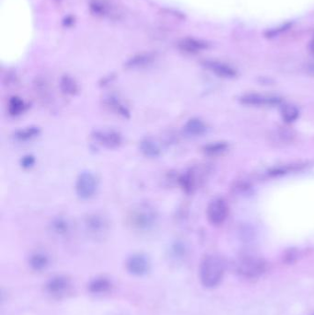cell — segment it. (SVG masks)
Wrapping results in <instances>:
<instances>
[{
    "mask_svg": "<svg viewBox=\"0 0 314 315\" xmlns=\"http://www.w3.org/2000/svg\"><path fill=\"white\" fill-rule=\"evenodd\" d=\"M241 103L245 105H278L281 104L282 100L274 95L258 94L249 93L241 97Z\"/></svg>",
    "mask_w": 314,
    "mask_h": 315,
    "instance_id": "10",
    "label": "cell"
},
{
    "mask_svg": "<svg viewBox=\"0 0 314 315\" xmlns=\"http://www.w3.org/2000/svg\"><path fill=\"white\" fill-rule=\"evenodd\" d=\"M36 159L32 154H27V155H24L23 157H22L21 161H19V164L21 167L24 169V170H30L32 169V167L35 165Z\"/></svg>",
    "mask_w": 314,
    "mask_h": 315,
    "instance_id": "29",
    "label": "cell"
},
{
    "mask_svg": "<svg viewBox=\"0 0 314 315\" xmlns=\"http://www.w3.org/2000/svg\"><path fill=\"white\" fill-rule=\"evenodd\" d=\"M310 52H311V53H312V54H314V38H313V40L310 42Z\"/></svg>",
    "mask_w": 314,
    "mask_h": 315,
    "instance_id": "31",
    "label": "cell"
},
{
    "mask_svg": "<svg viewBox=\"0 0 314 315\" xmlns=\"http://www.w3.org/2000/svg\"><path fill=\"white\" fill-rule=\"evenodd\" d=\"M266 270V263L260 257H242L237 264L239 274L247 279H257L263 275Z\"/></svg>",
    "mask_w": 314,
    "mask_h": 315,
    "instance_id": "5",
    "label": "cell"
},
{
    "mask_svg": "<svg viewBox=\"0 0 314 315\" xmlns=\"http://www.w3.org/2000/svg\"><path fill=\"white\" fill-rule=\"evenodd\" d=\"M151 264L147 254L143 252H135L127 257L126 261V269L130 275L134 277H144L148 275Z\"/></svg>",
    "mask_w": 314,
    "mask_h": 315,
    "instance_id": "8",
    "label": "cell"
},
{
    "mask_svg": "<svg viewBox=\"0 0 314 315\" xmlns=\"http://www.w3.org/2000/svg\"><path fill=\"white\" fill-rule=\"evenodd\" d=\"M59 87L64 94L68 96H76L80 91L76 81L68 75H65L60 78Z\"/></svg>",
    "mask_w": 314,
    "mask_h": 315,
    "instance_id": "22",
    "label": "cell"
},
{
    "mask_svg": "<svg viewBox=\"0 0 314 315\" xmlns=\"http://www.w3.org/2000/svg\"><path fill=\"white\" fill-rule=\"evenodd\" d=\"M86 232L91 238L102 240L110 230V221L107 216L101 213H90L83 220Z\"/></svg>",
    "mask_w": 314,
    "mask_h": 315,
    "instance_id": "3",
    "label": "cell"
},
{
    "mask_svg": "<svg viewBox=\"0 0 314 315\" xmlns=\"http://www.w3.org/2000/svg\"><path fill=\"white\" fill-rule=\"evenodd\" d=\"M186 253L185 245L180 241H176L172 243L170 246V257L171 259L180 260L183 259Z\"/></svg>",
    "mask_w": 314,
    "mask_h": 315,
    "instance_id": "27",
    "label": "cell"
},
{
    "mask_svg": "<svg viewBox=\"0 0 314 315\" xmlns=\"http://www.w3.org/2000/svg\"><path fill=\"white\" fill-rule=\"evenodd\" d=\"M312 315H314V314H312Z\"/></svg>",
    "mask_w": 314,
    "mask_h": 315,
    "instance_id": "32",
    "label": "cell"
},
{
    "mask_svg": "<svg viewBox=\"0 0 314 315\" xmlns=\"http://www.w3.org/2000/svg\"><path fill=\"white\" fill-rule=\"evenodd\" d=\"M49 229L51 232L55 236L60 238H66L71 234L73 226L71 221H69L68 218L55 216L50 222Z\"/></svg>",
    "mask_w": 314,
    "mask_h": 315,
    "instance_id": "12",
    "label": "cell"
},
{
    "mask_svg": "<svg viewBox=\"0 0 314 315\" xmlns=\"http://www.w3.org/2000/svg\"><path fill=\"white\" fill-rule=\"evenodd\" d=\"M229 215L228 204L222 198L212 200L207 209V220L213 225H220L224 222Z\"/></svg>",
    "mask_w": 314,
    "mask_h": 315,
    "instance_id": "9",
    "label": "cell"
},
{
    "mask_svg": "<svg viewBox=\"0 0 314 315\" xmlns=\"http://www.w3.org/2000/svg\"><path fill=\"white\" fill-rule=\"evenodd\" d=\"M28 107L29 105L26 104V102L17 95L11 96L8 102V113L10 116L13 117L22 115L27 111Z\"/></svg>",
    "mask_w": 314,
    "mask_h": 315,
    "instance_id": "19",
    "label": "cell"
},
{
    "mask_svg": "<svg viewBox=\"0 0 314 315\" xmlns=\"http://www.w3.org/2000/svg\"><path fill=\"white\" fill-rule=\"evenodd\" d=\"M104 104L106 108L116 115L125 119H130V110L117 95H107L104 99Z\"/></svg>",
    "mask_w": 314,
    "mask_h": 315,
    "instance_id": "11",
    "label": "cell"
},
{
    "mask_svg": "<svg viewBox=\"0 0 314 315\" xmlns=\"http://www.w3.org/2000/svg\"><path fill=\"white\" fill-rule=\"evenodd\" d=\"M296 258L297 253L295 252H293V251H289V252H287V254H286V257H285L286 262H287V263H289V264L295 261Z\"/></svg>",
    "mask_w": 314,
    "mask_h": 315,
    "instance_id": "30",
    "label": "cell"
},
{
    "mask_svg": "<svg viewBox=\"0 0 314 315\" xmlns=\"http://www.w3.org/2000/svg\"><path fill=\"white\" fill-rule=\"evenodd\" d=\"M153 61V56L151 54H144L135 55L134 57L129 59L126 64V68H141L147 67L148 65Z\"/></svg>",
    "mask_w": 314,
    "mask_h": 315,
    "instance_id": "25",
    "label": "cell"
},
{
    "mask_svg": "<svg viewBox=\"0 0 314 315\" xmlns=\"http://www.w3.org/2000/svg\"><path fill=\"white\" fill-rule=\"evenodd\" d=\"M159 221V212L152 204L140 202L134 205L126 215V223L132 230L147 232L153 230Z\"/></svg>",
    "mask_w": 314,
    "mask_h": 315,
    "instance_id": "1",
    "label": "cell"
},
{
    "mask_svg": "<svg viewBox=\"0 0 314 315\" xmlns=\"http://www.w3.org/2000/svg\"><path fill=\"white\" fill-rule=\"evenodd\" d=\"M91 137L97 144L105 149H115L123 144V135L114 129H95L91 133Z\"/></svg>",
    "mask_w": 314,
    "mask_h": 315,
    "instance_id": "7",
    "label": "cell"
},
{
    "mask_svg": "<svg viewBox=\"0 0 314 315\" xmlns=\"http://www.w3.org/2000/svg\"><path fill=\"white\" fill-rule=\"evenodd\" d=\"M41 134V128L37 126H30L23 127L15 131L13 134L14 140L18 142H28L34 140Z\"/></svg>",
    "mask_w": 314,
    "mask_h": 315,
    "instance_id": "20",
    "label": "cell"
},
{
    "mask_svg": "<svg viewBox=\"0 0 314 315\" xmlns=\"http://www.w3.org/2000/svg\"><path fill=\"white\" fill-rule=\"evenodd\" d=\"M71 288V279L66 275H53L45 284V292L54 299L66 297Z\"/></svg>",
    "mask_w": 314,
    "mask_h": 315,
    "instance_id": "6",
    "label": "cell"
},
{
    "mask_svg": "<svg viewBox=\"0 0 314 315\" xmlns=\"http://www.w3.org/2000/svg\"><path fill=\"white\" fill-rule=\"evenodd\" d=\"M281 114L283 120L286 123H293L299 118L300 112L296 106L292 104H285L281 109Z\"/></svg>",
    "mask_w": 314,
    "mask_h": 315,
    "instance_id": "26",
    "label": "cell"
},
{
    "mask_svg": "<svg viewBox=\"0 0 314 315\" xmlns=\"http://www.w3.org/2000/svg\"><path fill=\"white\" fill-rule=\"evenodd\" d=\"M228 149L229 145L226 142H212L205 145L202 148V151L208 157H218L224 154Z\"/></svg>",
    "mask_w": 314,
    "mask_h": 315,
    "instance_id": "24",
    "label": "cell"
},
{
    "mask_svg": "<svg viewBox=\"0 0 314 315\" xmlns=\"http://www.w3.org/2000/svg\"><path fill=\"white\" fill-rule=\"evenodd\" d=\"M99 187V180L91 171L81 172L75 184L76 194L81 200H90L94 196Z\"/></svg>",
    "mask_w": 314,
    "mask_h": 315,
    "instance_id": "4",
    "label": "cell"
},
{
    "mask_svg": "<svg viewBox=\"0 0 314 315\" xmlns=\"http://www.w3.org/2000/svg\"><path fill=\"white\" fill-rule=\"evenodd\" d=\"M33 87H34V91H35L36 96L39 98L40 101H42L43 103L47 104L51 100V90H50L49 84L47 83V81L44 80V78H41L38 77L36 78L34 83H33Z\"/></svg>",
    "mask_w": 314,
    "mask_h": 315,
    "instance_id": "21",
    "label": "cell"
},
{
    "mask_svg": "<svg viewBox=\"0 0 314 315\" xmlns=\"http://www.w3.org/2000/svg\"><path fill=\"white\" fill-rule=\"evenodd\" d=\"M204 66L221 77H234L237 74L231 67L217 61H205Z\"/></svg>",
    "mask_w": 314,
    "mask_h": 315,
    "instance_id": "18",
    "label": "cell"
},
{
    "mask_svg": "<svg viewBox=\"0 0 314 315\" xmlns=\"http://www.w3.org/2000/svg\"><path fill=\"white\" fill-rule=\"evenodd\" d=\"M112 286L111 279L101 275L90 280V283L88 284V290L93 295H104L111 291Z\"/></svg>",
    "mask_w": 314,
    "mask_h": 315,
    "instance_id": "13",
    "label": "cell"
},
{
    "mask_svg": "<svg viewBox=\"0 0 314 315\" xmlns=\"http://www.w3.org/2000/svg\"><path fill=\"white\" fill-rule=\"evenodd\" d=\"M177 183L184 193L188 194H193L198 185L197 176L194 174L193 170H188L179 175L177 178Z\"/></svg>",
    "mask_w": 314,
    "mask_h": 315,
    "instance_id": "16",
    "label": "cell"
},
{
    "mask_svg": "<svg viewBox=\"0 0 314 315\" xmlns=\"http://www.w3.org/2000/svg\"><path fill=\"white\" fill-rule=\"evenodd\" d=\"M51 259L49 255L46 252L42 251L32 252L28 260L29 266L34 272H43L46 270L49 267Z\"/></svg>",
    "mask_w": 314,
    "mask_h": 315,
    "instance_id": "14",
    "label": "cell"
},
{
    "mask_svg": "<svg viewBox=\"0 0 314 315\" xmlns=\"http://www.w3.org/2000/svg\"><path fill=\"white\" fill-rule=\"evenodd\" d=\"M300 168V165H282V166L274 167L268 171V174L272 177H278V176L287 174L290 171H296Z\"/></svg>",
    "mask_w": 314,
    "mask_h": 315,
    "instance_id": "28",
    "label": "cell"
},
{
    "mask_svg": "<svg viewBox=\"0 0 314 315\" xmlns=\"http://www.w3.org/2000/svg\"><path fill=\"white\" fill-rule=\"evenodd\" d=\"M224 273V263L220 257L209 254L203 258L199 266V279L204 287L213 288L219 286Z\"/></svg>",
    "mask_w": 314,
    "mask_h": 315,
    "instance_id": "2",
    "label": "cell"
},
{
    "mask_svg": "<svg viewBox=\"0 0 314 315\" xmlns=\"http://www.w3.org/2000/svg\"><path fill=\"white\" fill-rule=\"evenodd\" d=\"M140 150L144 157L156 159L162 155V149L152 137H145L140 142Z\"/></svg>",
    "mask_w": 314,
    "mask_h": 315,
    "instance_id": "15",
    "label": "cell"
},
{
    "mask_svg": "<svg viewBox=\"0 0 314 315\" xmlns=\"http://www.w3.org/2000/svg\"><path fill=\"white\" fill-rule=\"evenodd\" d=\"M179 47L181 49L190 53V54H195L202 50L207 49V45L202 41L194 40V39H184L181 41L179 43Z\"/></svg>",
    "mask_w": 314,
    "mask_h": 315,
    "instance_id": "23",
    "label": "cell"
},
{
    "mask_svg": "<svg viewBox=\"0 0 314 315\" xmlns=\"http://www.w3.org/2000/svg\"><path fill=\"white\" fill-rule=\"evenodd\" d=\"M207 126L199 118H191L185 123L184 132L190 136H200L207 133Z\"/></svg>",
    "mask_w": 314,
    "mask_h": 315,
    "instance_id": "17",
    "label": "cell"
}]
</instances>
